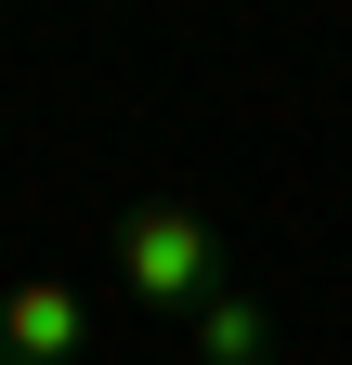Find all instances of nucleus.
<instances>
[{
	"label": "nucleus",
	"mask_w": 352,
	"mask_h": 365,
	"mask_svg": "<svg viewBox=\"0 0 352 365\" xmlns=\"http://www.w3.org/2000/svg\"><path fill=\"white\" fill-rule=\"evenodd\" d=\"M118 287L144 313H196L209 287H222V222H209L196 196H144L118 209Z\"/></svg>",
	"instance_id": "1"
},
{
	"label": "nucleus",
	"mask_w": 352,
	"mask_h": 365,
	"mask_svg": "<svg viewBox=\"0 0 352 365\" xmlns=\"http://www.w3.org/2000/svg\"><path fill=\"white\" fill-rule=\"evenodd\" d=\"M92 352V300L66 274H14L0 287V365H78Z\"/></svg>",
	"instance_id": "2"
},
{
	"label": "nucleus",
	"mask_w": 352,
	"mask_h": 365,
	"mask_svg": "<svg viewBox=\"0 0 352 365\" xmlns=\"http://www.w3.org/2000/svg\"><path fill=\"white\" fill-rule=\"evenodd\" d=\"M183 352H196V365H274V313H261L248 287H209V300L183 313Z\"/></svg>",
	"instance_id": "3"
}]
</instances>
